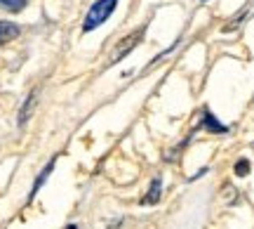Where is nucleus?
I'll list each match as a JSON object with an SVG mask.
<instances>
[{"label":"nucleus","instance_id":"nucleus-1","mask_svg":"<svg viewBox=\"0 0 254 229\" xmlns=\"http://www.w3.org/2000/svg\"><path fill=\"white\" fill-rule=\"evenodd\" d=\"M118 5V0H97L94 5L90 7L87 12V17H85V24H82V31L87 33V31H94V28H99L106 19L113 14V9Z\"/></svg>","mask_w":254,"mask_h":229},{"label":"nucleus","instance_id":"nucleus-2","mask_svg":"<svg viewBox=\"0 0 254 229\" xmlns=\"http://www.w3.org/2000/svg\"><path fill=\"white\" fill-rule=\"evenodd\" d=\"M144 33H146V26H139L136 31H132L129 36L120 38L118 45L113 47V52H111V57H109V64H118L123 57L129 55V52H132V50H134V47L144 40Z\"/></svg>","mask_w":254,"mask_h":229},{"label":"nucleus","instance_id":"nucleus-3","mask_svg":"<svg viewBox=\"0 0 254 229\" xmlns=\"http://www.w3.org/2000/svg\"><path fill=\"white\" fill-rule=\"evenodd\" d=\"M36 102H38V90H33V92H31V95L26 97V100H24L21 109H19V118H17L19 125H26V123H28L31 114H33V109H36Z\"/></svg>","mask_w":254,"mask_h":229},{"label":"nucleus","instance_id":"nucleus-4","mask_svg":"<svg viewBox=\"0 0 254 229\" xmlns=\"http://www.w3.org/2000/svg\"><path fill=\"white\" fill-rule=\"evenodd\" d=\"M160 194H163V180H160V177H153V180H151V187H148V192H146V196L141 199V203L153 206V203L160 201Z\"/></svg>","mask_w":254,"mask_h":229},{"label":"nucleus","instance_id":"nucleus-5","mask_svg":"<svg viewBox=\"0 0 254 229\" xmlns=\"http://www.w3.org/2000/svg\"><path fill=\"white\" fill-rule=\"evenodd\" d=\"M254 14V0H247V5L243 9H240V12H238L236 17L231 19V21H228V26H226V31H233V28H238L240 26V24H243V21H245V19H250Z\"/></svg>","mask_w":254,"mask_h":229},{"label":"nucleus","instance_id":"nucleus-6","mask_svg":"<svg viewBox=\"0 0 254 229\" xmlns=\"http://www.w3.org/2000/svg\"><path fill=\"white\" fill-rule=\"evenodd\" d=\"M19 33H21V31H19L17 24H12V21H0V45L14 40Z\"/></svg>","mask_w":254,"mask_h":229},{"label":"nucleus","instance_id":"nucleus-7","mask_svg":"<svg viewBox=\"0 0 254 229\" xmlns=\"http://www.w3.org/2000/svg\"><path fill=\"white\" fill-rule=\"evenodd\" d=\"M200 123H202V128L205 130H209V132H226V125H221L212 114H209L207 109L202 111V118H200Z\"/></svg>","mask_w":254,"mask_h":229},{"label":"nucleus","instance_id":"nucleus-8","mask_svg":"<svg viewBox=\"0 0 254 229\" xmlns=\"http://www.w3.org/2000/svg\"><path fill=\"white\" fill-rule=\"evenodd\" d=\"M55 161H57V158H52V161H50V163H47L45 168H43V173H40V175L36 177V184H33V189H31V194H28V201H33V196L38 194V189H40V187L45 184V180L50 177V173H52V168H55Z\"/></svg>","mask_w":254,"mask_h":229},{"label":"nucleus","instance_id":"nucleus-9","mask_svg":"<svg viewBox=\"0 0 254 229\" xmlns=\"http://www.w3.org/2000/svg\"><path fill=\"white\" fill-rule=\"evenodd\" d=\"M28 0H0V9H7V12H21L26 7Z\"/></svg>","mask_w":254,"mask_h":229},{"label":"nucleus","instance_id":"nucleus-10","mask_svg":"<svg viewBox=\"0 0 254 229\" xmlns=\"http://www.w3.org/2000/svg\"><path fill=\"white\" fill-rule=\"evenodd\" d=\"M236 175H238V177H245V175H250V161L240 158V161L236 163Z\"/></svg>","mask_w":254,"mask_h":229},{"label":"nucleus","instance_id":"nucleus-11","mask_svg":"<svg viewBox=\"0 0 254 229\" xmlns=\"http://www.w3.org/2000/svg\"><path fill=\"white\" fill-rule=\"evenodd\" d=\"M202 2H205V0H202Z\"/></svg>","mask_w":254,"mask_h":229}]
</instances>
